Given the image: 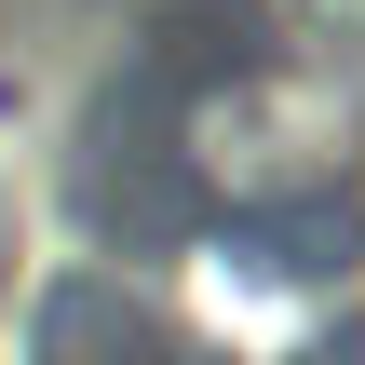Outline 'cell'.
<instances>
[{"instance_id":"1","label":"cell","mask_w":365,"mask_h":365,"mask_svg":"<svg viewBox=\"0 0 365 365\" xmlns=\"http://www.w3.org/2000/svg\"><path fill=\"white\" fill-rule=\"evenodd\" d=\"M339 163H352V95L325 68H244L190 108V176L244 217H284V203L339 190Z\"/></svg>"},{"instance_id":"2","label":"cell","mask_w":365,"mask_h":365,"mask_svg":"<svg viewBox=\"0 0 365 365\" xmlns=\"http://www.w3.org/2000/svg\"><path fill=\"white\" fill-rule=\"evenodd\" d=\"M163 298H176L190 352H230V365H298L325 339V284L298 257H271V244H176Z\"/></svg>"}]
</instances>
